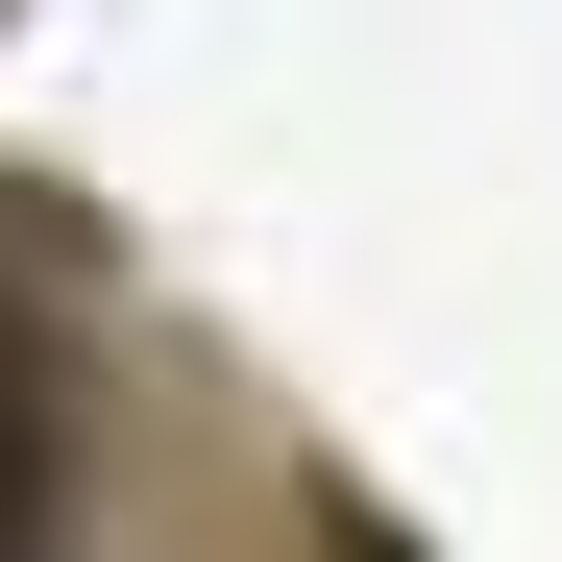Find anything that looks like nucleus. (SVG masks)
<instances>
[{"instance_id":"obj_1","label":"nucleus","mask_w":562,"mask_h":562,"mask_svg":"<svg viewBox=\"0 0 562 562\" xmlns=\"http://www.w3.org/2000/svg\"><path fill=\"white\" fill-rule=\"evenodd\" d=\"M0 562H49V416L0 392Z\"/></svg>"}]
</instances>
